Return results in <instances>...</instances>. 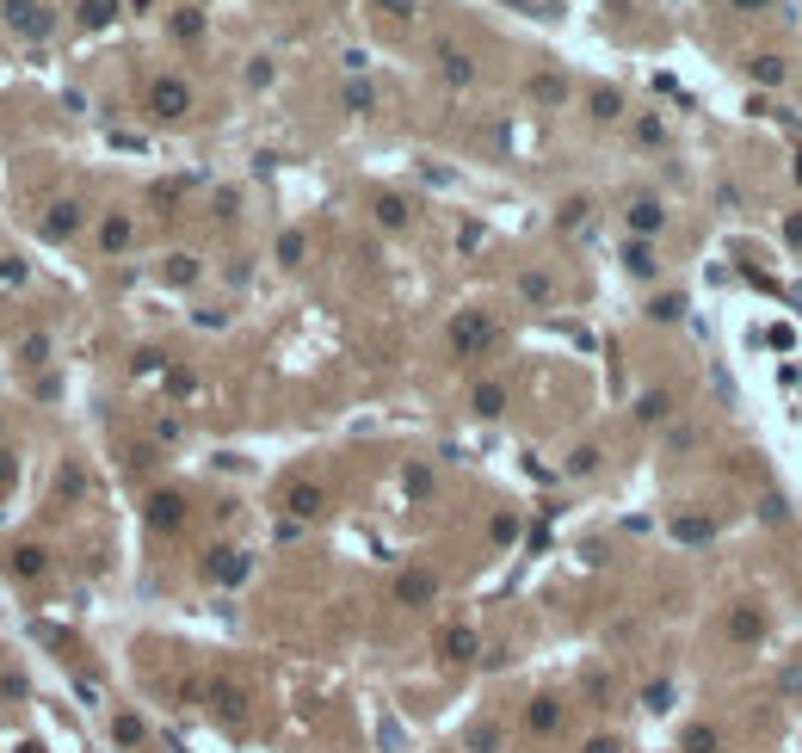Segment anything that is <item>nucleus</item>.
<instances>
[{"instance_id":"f257e3e1","label":"nucleus","mask_w":802,"mask_h":753,"mask_svg":"<svg viewBox=\"0 0 802 753\" xmlns=\"http://www.w3.org/2000/svg\"><path fill=\"white\" fill-rule=\"evenodd\" d=\"M562 716H568V704L556 698V692H543V698H531V710H525V741H550L556 729H562Z\"/></svg>"},{"instance_id":"f03ea898","label":"nucleus","mask_w":802,"mask_h":753,"mask_svg":"<svg viewBox=\"0 0 802 753\" xmlns=\"http://www.w3.org/2000/svg\"><path fill=\"white\" fill-rule=\"evenodd\" d=\"M112 741H118V747H130V753H136V747H149V729H142V716H136V710H118V716H112Z\"/></svg>"},{"instance_id":"7ed1b4c3","label":"nucleus","mask_w":802,"mask_h":753,"mask_svg":"<svg viewBox=\"0 0 802 753\" xmlns=\"http://www.w3.org/2000/svg\"><path fill=\"white\" fill-rule=\"evenodd\" d=\"M679 753H722V723H691Z\"/></svg>"},{"instance_id":"20e7f679","label":"nucleus","mask_w":802,"mask_h":753,"mask_svg":"<svg viewBox=\"0 0 802 753\" xmlns=\"http://www.w3.org/2000/svg\"><path fill=\"white\" fill-rule=\"evenodd\" d=\"M580 753H624V735H611V729H605V735H593Z\"/></svg>"}]
</instances>
